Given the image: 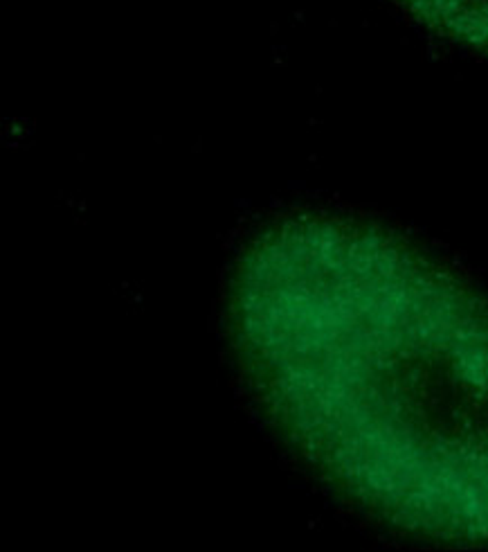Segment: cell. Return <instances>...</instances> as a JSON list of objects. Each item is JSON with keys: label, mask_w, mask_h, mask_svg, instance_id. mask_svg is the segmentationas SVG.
Wrapping results in <instances>:
<instances>
[{"label": "cell", "mask_w": 488, "mask_h": 552, "mask_svg": "<svg viewBox=\"0 0 488 552\" xmlns=\"http://www.w3.org/2000/svg\"><path fill=\"white\" fill-rule=\"evenodd\" d=\"M230 334L282 438L421 539L488 543V302L382 228L295 215L255 234Z\"/></svg>", "instance_id": "obj_1"}, {"label": "cell", "mask_w": 488, "mask_h": 552, "mask_svg": "<svg viewBox=\"0 0 488 552\" xmlns=\"http://www.w3.org/2000/svg\"><path fill=\"white\" fill-rule=\"evenodd\" d=\"M441 36L488 55V0H396Z\"/></svg>", "instance_id": "obj_2"}]
</instances>
